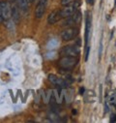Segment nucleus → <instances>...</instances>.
<instances>
[{"mask_svg": "<svg viewBox=\"0 0 116 123\" xmlns=\"http://www.w3.org/2000/svg\"><path fill=\"white\" fill-rule=\"evenodd\" d=\"M78 62L77 56H63L58 61V65L63 70H71L73 69Z\"/></svg>", "mask_w": 116, "mask_h": 123, "instance_id": "1", "label": "nucleus"}, {"mask_svg": "<svg viewBox=\"0 0 116 123\" xmlns=\"http://www.w3.org/2000/svg\"><path fill=\"white\" fill-rule=\"evenodd\" d=\"M80 6V2L79 0H75V1L69 5H66L63 7V9L60 10V15L62 18H67L70 16H72L76 10L77 8Z\"/></svg>", "mask_w": 116, "mask_h": 123, "instance_id": "2", "label": "nucleus"}, {"mask_svg": "<svg viewBox=\"0 0 116 123\" xmlns=\"http://www.w3.org/2000/svg\"><path fill=\"white\" fill-rule=\"evenodd\" d=\"M80 19H81V13H80L78 10H76L72 16H70L69 18H67L63 21L62 25H63V26L72 27V26L76 25V24L80 21Z\"/></svg>", "mask_w": 116, "mask_h": 123, "instance_id": "3", "label": "nucleus"}, {"mask_svg": "<svg viewBox=\"0 0 116 123\" xmlns=\"http://www.w3.org/2000/svg\"><path fill=\"white\" fill-rule=\"evenodd\" d=\"M78 34V29L75 26L69 27L61 32V38L63 41H70L75 39Z\"/></svg>", "mask_w": 116, "mask_h": 123, "instance_id": "4", "label": "nucleus"}, {"mask_svg": "<svg viewBox=\"0 0 116 123\" xmlns=\"http://www.w3.org/2000/svg\"><path fill=\"white\" fill-rule=\"evenodd\" d=\"M0 14H1L4 20H7L11 18L12 9L7 1H0Z\"/></svg>", "mask_w": 116, "mask_h": 123, "instance_id": "5", "label": "nucleus"}, {"mask_svg": "<svg viewBox=\"0 0 116 123\" xmlns=\"http://www.w3.org/2000/svg\"><path fill=\"white\" fill-rule=\"evenodd\" d=\"M60 54L65 56H77L79 54V48L76 46H66L60 49Z\"/></svg>", "mask_w": 116, "mask_h": 123, "instance_id": "6", "label": "nucleus"}, {"mask_svg": "<svg viewBox=\"0 0 116 123\" xmlns=\"http://www.w3.org/2000/svg\"><path fill=\"white\" fill-rule=\"evenodd\" d=\"M47 1L48 0H40L37 4V7L35 9V17L36 18L40 19L43 18L45 12H46V5H47Z\"/></svg>", "mask_w": 116, "mask_h": 123, "instance_id": "7", "label": "nucleus"}, {"mask_svg": "<svg viewBox=\"0 0 116 123\" xmlns=\"http://www.w3.org/2000/svg\"><path fill=\"white\" fill-rule=\"evenodd\" d=\"M48 80H49V81H50L52 84H54V85H56V86H58V87H61V88H66V87H68V82H67L66 80H62L61 78L57 77L56 75L49 74V75H48Z\"/></svg>", "mask_w": 116, "mask_h": 123, "instance_id": "8", "label": "nucleus"}, {"mask_svg": "<svg viewBox=\"0 0 116 123\" xmlns=\"http://www.w3.org/2000/svg\"><path fill=\"white\" fill-rule=\"evenodd\" d=\"M61 18V15H60V10H54L52 11L48 17H47V23L48 24H54L56 23L58 20H59Z\"/></svg>", "mask_w": 116, "mask_h": 123, "instance_id": "9", "label": "nucleus"}, {"mask_svg": "<svg viewBox=\"0 0 116 123\" xmlns=\"http://www.w3.org/2000/svg\"><path fill=\"white\" fill-rule=\"evenodd\" d=\"M84 101L86 103H94L96 100V94L93 90H88V91H84Z\"/></svg>", "mask_w": 116, "mask_h": 123, "instance_id": "10", "label": "nucleus"}, {"mask_svg": "<svg viewBox=\"0 0 116 123\" xmlns=\"http://www.w3.org/2000/svg\"><path fill=\"white\" fill-rule=\"evenodd\" d=\"M106 98H107V100H108V102H109V104L112 106H115L116 105V90L115 91H111L110 93L106 96Z\"/></svg>", "mask_w": 116, "mask_h": 123, "instance_id": "11", "label": "nucleus"}, {"mask_svg": "<svg viewBox=\"0 0 116 123\" xmlns=\"http://www.w3.org/2000/svg\"><path fill=\"white\" fill-rule=\"evenodd\" d=\"M17 6H18V8H20V10L26 11L28 9L29 0H17Z\"/></svg>", "mask_w": 116, "mask_h": 123, "instance_id": "12", "label": "nucleus"}, {"mask_svg": "<svg viewBox=\"0 0 116 123\" xmlns=\"http://www.w3.org/2000/svg\"><path fill=\"white\" fill-rule=\"evenodd\" d=\"M12 18L17 22L18 19H19V10L17 9V6H14L12 8Z\"/></svg>", "mask_w": 116, "mask_h": 123, "instance_id": "13", "label": "nucleus"}, {"mask_svg": "<svg viewBox=\"0 0 116 123\" xmlns=\"http://www.w3.org/2000/svg\"><path fill=\"white\" fill-rule=\"evenodd\" d=\"M75 0H61V5L62 6H66V5H69L71 3H73Z\"/></svg>", "mask_w": 116, "mask_h": 123, "instance_id": "14", "label": "nucleus"}, {"mask_svg": "<svg viewBox=\"0 0 116 123\" xmlns=\"http://www.w3.org/2000/svg\"><path fill=\"white\" fill-rule=\"evenodd\" d=\"M85 61H87L88 60V57H89V52H90V47H88L87 46L86 48H85Z\"/></svg>", "mask_w": 116, "mask_h": 123, "instance_id": "15", "label": "nucleus"}, {"mask_svg": "<svg viewBox=\"0 0 116 123\" xmlns=\"http://www.w3.org/2000/svg\"><path fill=\"white\" fill-rule=\"evenodd\" d=\"M83 93H84V88L82 87V88H80V89H79V94H80V95H81V94L83 95Z\"/></svg>", "mask_w": 116, "mask_h": 123, "instance_id": "16", "label": "nucleus"}, {"mask_svg": "<svg viewBox=\"0 0 116 123\" xmlns=\"http://www.w3.org/2000/svg\"><path fill=\"white\" fill-rule=\"evenodd\" d=\"M87 2H88L89 4H93V2H94V0H87Z\"/></svg>", "mask_w": 116, "mask_h": 123, "instance_id": "17", "label": "nucleus"}, {"mask_svg": "<svg viewBox=\"0 0 116 123\" xmlns=\"http://www.w3.org/2000/svg\"><path fill=\"white\" fill-rule=\"evenodd\" d=\"M3 21H4V19H3L2 16H1V14H0V22H3Z\"/></svg>", "mask_w": 116, "mask_h": 123, "instance_id": "18", "label": "nucleus"}, {"mask_svg": "<svg viewBox=\"0 0 116 123\" xmlns=\"http://www.w3.org/2000/svg\"><path fill=\"white\" fill-rule=\"evenodd\" d=\"M72 112H73V114H76V113H77V111H76L75 110H73V111H72Z\"/></svg>", "mask_w": 116, "mask_h": 123, "instance_id": "19", "label": "nucleus"}, {"mask_svg": "<svg viewBox=\"0 0 116 123\" xmlns=\"http://www.w3.org/2000/svg\"><path fill=\"white\" fill-rule=\"evenodd\" d=\"M33 1H34V0H29V2H30V3H32Z\"/></svg>", "mask_w": 116, "mask_h": 123, "instance_id": "20", "label": "nucleus"}, {"mask_svg": "<svg viewBox=\"0 0 116 123\" xmlns=\"http://www.w3.org/2000/svg\"><path fill=\"white\" fill-rule=\"evenodd\" d=\"M115 3H116V0H115Z\"/></svg>", "mask_w": 116, "mask_h": 123, "instance_id": "21", "label": "nucleus"}, {"mask_svg": "<svg viewBox=\"0 0 116 123\" xmlns=\"http://www.w3.org/2000/svg\"><path fill=\"white\" fill-rule=\"evenodd\" d=\"M115 46H116V43H115Z\"/></svg>", "mask_w": 116, "mask_h": 123, "instance_id": "22", "label": "nucleus"}]
</instances>
